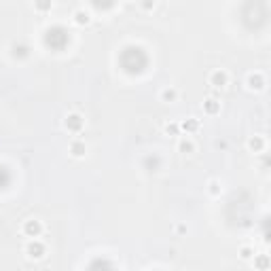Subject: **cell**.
Here are the masks:
<instances>
[{"label": "cell", "instance_id": "obj_1", "mask_svg": "<svg viewBox=\"0 0 271 271\" xmlns=\"http://www.w3.org/2000/svg\"><path fill=\"white\" fill-rule=\"evenodd\" d=\"M45 252H47V246H45L38 237H32V240L25 244V256L32 261H41L45 256Z\"/></svg>", "mask_w": 271, "mask_h": 271}, {"label": "cell", "instance_id": "obj_2", "mask_svg": "<svg viewBox=\"0 0 271 271\" xmlns=\"http://www.w3.org/2000/svg\"><path fill=\"white\" fill-rule=\"evenodd\" d=\"M208 83L214 89H223V87H227L229 85V72L227 70H223V68H216V70H212L210 76H208Z\"/></svg>", "mask_w": 271, "mask_h": 271}, {"label": "cell", "instance_id": "obj_3", "mask_svg": "<svg viewBox=\"0 0 271 271\" xmlns=\"http://www.w3.org/2000/svg\"><path fill=\"white\" fill-rule=\"evenodd\" d=\"M64 127H66L70 134H81L83 127H85V119H83L79 113H70L66 121H64Z\"/></svg>", "mask_w": 271, "mask_h": 271}, {"label": "cell", "instance_id": "obj_4", "mask_svg": "<svg viewBox=\"0 0 271 271\" xmlns=\"http://www.w3.org/2000/svg\"><path fill=\"white\" fill-rule=\"evenodd\" d=\"M22 233L28 237V240H32V237H41V233H43V223L36 221V218H28V221L22 225Z\"/></svg>", "mask_w": 271, "mask_h": 271}, {"label": "cell", "instance_id": "obj_5", "mask_svg": "<svg viewBox=\"0 0 271 271\" xmlns=\"http://www.w3.org/2000/svg\"><path fill=\"white\" fill-rule=\"evenodd\" d=\"M246 85L252 91H261V89H265V76H263V72H250L246 79Z\"/></svg>", "mask_w": 271, "mask_h": 271}, {"label": "cell", "instance_id": "obj_6", "mask_svg": "<svg viewBox=\"0 0 271 271\" xmlns=\"http://www.w3.org/2000/svg\"><path fill=\"white\" fill-rule=\"evenodd\" d=\"M195 142H193V138H191V136L189 134H186V136H182V138H180L178 140V153H182V155H193V153H195Z\"/></svg>", "mask_w": 271, "mask_h": 271}, {"label": "cell", "instance_id": "obj_7", "mask_svg": "<svg viewBox=\"0 0 271 271\" xmlns=\"http://www.w3.org/2000/svg\"><path fill=\"white\" fill-rule=\"evenodd\" d=\"M159 98H161V102H165V104H174V102L178 100V89H176V87H165V89H161Z\"/></svg>", "mask_w": 271, "mask_h": 271}, {"label": "cell", "instance_id": "obj_8", "mask_svg": "<svg viewBox=\"0 0 271 271\" xmlns=\"http://www.w3.org/2000/svg\"><path fill=\"white\" fill-rule=\"evenodd\" d=\"M85 153H87V146H85V142H83V140L70 142V155H72V157L81 159V157H85Z\"/></svg>", "mask_w": 271, "mask_h": 271}, {"label": "cell", "instance_id": "obj_9", "mask_svg": "<svg viewBox=\"0 0 271 271\" xmlns=\"http://www.w3.org/2000/svg\"><path fill=\"white\" fill-rule=\"evenodd\" d=\"M203 113L205 114H218L221 113V102L214 100V98H208L203 102Z\"/></svg>", "mask_w": 271, "mask_h": 271}, {"label": "cell", "instance_id": "obj_10", "mask_svg": "<svg viewBox=\"0 0 271 271\" xmlns=\"http://www.w3.org/2000/svg\"><path fill=\"white\" fill-rule=\"evenodd\" d=\"M248 148H250V151H254V153H261L263 148H265V138H263V136H254V138H250L248 140Z\"/></svg>", "mask_w": 271, "mask_h": 271}, {"label": "cell", "instance_id": "obj_11", "mask_svg": "<svg viewBox=\"0 0 271 271\" xmlns=\"http://www.w3.org/2000/svg\"><path fill=\"white\" fill-rule=\"evenodd\" d=\"M89 22H91V15H89V11H85V9L74 11V23H79V25H87Z\"/></svg>", "mask_w": 271, "mask_h": 271}, {"label": "cell", "instance_id": "obj_12", "mask_svg": "<svg viewBox=\"0 0 271 271\" xmlns=\"http://www.w3.org/2000/svg\"><path fill=\"white\" fill-rule=\"evenodd\" d=\"M53 6V0H34V9L38 13H49Z\"/></svg>", "mask_w": 271, "mask_h": 271}, {"label": "cell", "instance_id": "obj_13", "mask_svg": "<svg viewBox=\"0 0 271 271\" xmlns=\"http://www.w3.org/2000/svg\"><path fill=\"white\" fill-rule=\"evenodd\" d=\"M180 127L186 132V134H191V132H197L199 130V123H197V119H186L180 123Z\"/></svg>", "mask_w": 271, "mask_h": 271}, {"label": "cell", "instance_id": "obj_14", "mask_svg": "<svg viewBox=\"0 0 271 271\" xmlns=\"http://www.w3.org/2000/svg\"><path fill=\"white\" fill-rule=\"evenodd\" d=\"M210 195H221V191H223V186H221V182L218 180H210Z\"/></svg>", "mask_w": 271, "mask_h": 271}, {"label": "cell", "instance_id": "obj_15", "mask_svg": "<svg viewBox=\"0 0 271 271\" xmlns=\"http://www.w3.org/2000/svg\"><path fill=\"white\" fill-rule=\"evenodd\" d=\"M240 256H242L244 261H248V259H252V256H254V250L248 248V246H244V248L240 250Z\"/></svg>", "mask_w": 271, "mask_h": 271}, {"label": "cell", "instance_id": "obj_16", "mask_svg": "<svg viewBox=\"0 0 271 271\" xmlns=\"http://www.w3.org/2000/svg\"><path fill=\"white\" fill-rule=\"evenodd\" d=\"M178 132H180V123H167V125H165V134L178 136Z\"/></svg>", "mask_w": 271, "mask_h": 271}, {"label": "cell", "instance_id": "obj_17", "mask_svg": "<svg viewBox=\"0 0 271 271\" xmlns=\"http://www.w3.org/2000/svg\"><path fill=\"white\" fill-rule=\"evenodd\" d=\"M142 11H153L155 9V0H140Z\"/></svg>", "mask_w": 271, "mask_h": 271}]
</instances>
